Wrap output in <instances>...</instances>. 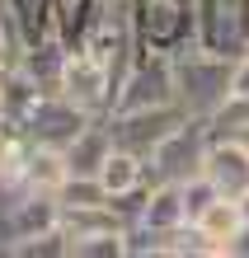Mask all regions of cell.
<instances>
[{
  "label": "cell",
  "instance_id": "obj_15",
  "mask_svg": "<svg viewBox=\"0 0 249 258\" xmlns=\"http://www.w3.org/2000/svg\"><path fill=\"white\" fill-rule=\"evenodd\" d=\"M57 202H61V207H99V202H108V188L99 183V178L66 174V183L57 188Z\"/></svg>",
  "mask_w": 249,
  "mask_h": 258
},
{
  "label": "cell",
  "instance_id": "obj_3",
  "mask_svg": "<svg viewBox=\"0 0 249 258\" xmlns=\"http://www.w3.org/2000/svg\"><path fill=\"white\" fill-rule=\"evenodd\" d=\"M207 141H212L207 117H193V113H188V117H183V122L146 155V183H183V178L202 174Z\"/></svg>",
  "mask_w": 249,
  "mask_h": 258
},
{
  "label": "cell",
  "instance_id": "obj_13",
  "mask_svg": "<svg viewBox=\"0 0 249 258\" xmlns=\"http://www.w3.org/2000/svg\"><path fill=\"white\" fill-rule=\"evenodd\" d=\"M99 183L108 188V197L141 188L146 183V160L132 155V150H122V146H113V150H108V160H104V169H99Z\"/></svg>",
  "mask_w": 249,
  "mask_h": 258
},
{
  "label": "cell",
  "instance_id": "obj_6",
  "mask_svg": "<svg viewBox=\"0 0 249 258\" xmlns=\"http://www.w3.org/2000/svg\"><path fill=\"white\" fill-rule=\"evenodd\" d=\"M57 89L66 94L71 103H80V108L89 117H108V108H113V71H108V61H99L89 47H75L61 56V75H57Z\"/></svg>",
  "mask_w": 249,
  "mask_h": 258
},
{
  "label": "cell",
  "instance_id": "obj_11",
  "mask_svg": "<svg viewBox=\"0 0 249 258\" xmlns=\"http://www.w3.org/2000/svg\"><path fill=\"white\" fill-rule=\"evenodd\" d=\"M118 230H127V221L108 202H99V207H61V235H66V244H80V239H94V235H118Z\"/></svg>",
  "mask_w": 249,
  "mask_h": 258
},
{
  "label": "cell",
  "instance_id": "obj_10",
  "mask_svg": "<svg viewBox=\"0 0 249 258\" xmlns=\"http://www.w3.org/2000/svg\"><path fill=\"white\" fill-rule=\"evenodd\" d=\"M193 230L212 244V253H216V258H226V253H230V244H235V235L244 230V211H240L235 197H216V202H212V207L193 221Z\"/></svg>",
  "mask_w": 249,
  "mask_h": 258
},
{
  "label": "cell",
  "instance_id": "obj_17",
  "mask_svg": "<svg viewBox=\"0 0 249 258\" xmlns=\"http://www.w3.org/2000/svg\"><path fill=\"white\" fill-rule=\"evenodd\" d=\"M10 258H71V244L61 235V225H57V230H42L33 239H24V244H14Z\"/></svg>",
  "mask_w": 249,
  "mask_h": 258
},
{
  "label": "cell",
  "instance_id": "obj_8",
  "mask_svg": "<svg viewBox=\"0 0 249 258\" xmlns=\"http://www.w3.org/2000/svg\"><path fill=\"white\" fill-rule=\"evenodd\" d=\"M202 174L216 183L221 197H244L249 192V141H240V136H212Z\"/></svg>",
  "mask_w": 249,
  "mask_h": 258
},
{
  "label": "cell",
  "instance_id": "obj_16",
  "mask_svg": "<svg viewBox=\"0 0 249 258\" xmlns=\"http://www.w3.org/2000/svg\"><path fill=\"white\" fill-rule=\"evenodd\" d=\"M179 197H183V216H188V225H193L221 192H216V183H212L207 174H193V178H183V183H179Z\"/></svg>",
  "mask_w": 249,
  "mask_h": 258
},
{
  "label": "cell",
  "instance_id": "obj_20",
  "mask_svg": "<svg viewBox=\"0 0 249 258\" xmlns=\"http://www.w3.org/2000/svg\"><path fill=\"white\" fill-rule=\"evenodd\" d=\"M235 202H240V211H244V221H249V192H244V197H235Z\"/></svg>",
  "mask_w": 249,
  "mask_h": 258
},
{
  "label": "cell",
  "instance_id": "obj_12",
  "mask_svg": "<svg viewBox=\"0 0 249 258\" xmlns=\"http://www.w3.org/2000/svg\"><path fill=\"white\" fill-rule=\"evenodd\" d=\"M132 225H146V230H179V225H188V216H183V197H179V183H151L146 192V207L141 216H136Z\"/></svg>",
  "mask_w": 249,
  "mask_h": 258
},
{
  "label": "cell",
  "instance_id": "obj_1",
  "mask_svg": "<svg viewBox=\"0 0 249 258\" xmlns=\"http://www.w3.org/2000/svg\"><path fill=\"white\" fill-rule=\"evenodd\" d=\"M230 75H235V56L193 42V47L174 52V99L183 103V113L207 117L230 94Z\"/></svg>",
  "mask_w": 249,
  "mask_h": 258
},
{
  "label": "cell",
  "instance_id": "obj_14",
  "mask_svg": "<svg viewBox=\"0 0 249 258\" xmlns=\"http://www.w3.org/2000/svg\"><path fill=\"white\" fill-rule=\"evenodd\" d=\"M207 127H212V136H244L249 132V94H226L207 113Z\"/></svg>",
  "mask_w": 249,
  "mask_h": 258
},
{
  "label": "cell",
  "instance_id": "obj_19",
  "mask_svg": "<svg viewBox=\"0 0 249 258\" xmlns=\"http://www.w3.org/2000/svg\"><path fill=\"white\" fill-rule=\"evenodd\" d=\"M230 94H249V52L235 56V75H230Z\"/></svg>",
  "mask_w": 249,
  "mask_h": 258
},
{
  "label": "cell",
  "instance_id": "obj_2",
  "mask_svg": "<svg viewBox=\"0 0 249 258\" xmlns=\"http://www.w3.org/2000/svg\"><path fill=\"white\" fill-rule=\"evenodd\" d=\"M136 47L174 56L197 42V0H132Z\"/></svg>",
  "mask_w": 249,
  "mask_h": 258
},
{
  "label": "cell",
  "instance_id": "obj_9",
  "mask_svg": "<svg viewBox=\"0 0 249 258\" xmlns=\"http://www.w3.org/2000/svg\"><path fill=\"white\" fill-rule=\"evenodd\" d=\"M108 150H113V136H108V122L104 117H94L75 141L61 150V160H66V174H80V178H99Z\"/></svg>",
  "mask_w": 249,
  "mask_h": 258
},
{
  "label": "cell",
  "instance_id": "obj_4",
  "mask_svg": "<svg viewBox=\"0 0 249 258\" xmlns=\"http://www.w3.org/2000/svg\"><path fill=\"white\" fill-rule=\"evenodd\" d=\"M94 117H89L80 103H71L61 89H42V94L28 103V108L19 113V122H14V132L24 136V141L33 146H52V150H66L75 136H80Z\"/></svg>",
  "mask_w": 249,
  "mask_h": 258
},
{
  "label": "cell",
  "instance_id": "obj_22",
  "mask_svg": "<svg viewBox=\"0 0 249 258\" xmlns=\"http://www.w3.org/2000/svg\"><path fill=\"white\" fill-rule=\"evenodd\" d=\"M240 141H249V132H244V136H240Z\"/></svg>",
  "mask_w": 249,
  "mask_h": 258
},
{
  "label": "cell",
  "instance_id": "obj_18",
  "mask_svg": "<svg viewBox=\"0 0 249 258\" xmlns=\"http://www.w3.org/2000/svg\"><path fill=\"white\" fill-rule=\"evenodd\" d=\"M71 258H122V230L118 235H94L71 244Z\"/></svg>",
  "mask_w": 249,
  "mask_h": 258
},
{
  "label": "cell",
  "instance_id": "obj_7",
  "mask_svg": "<svg viewBox=\"0 0 249 258\" xmlns=\"http://www.w3.org/2000/svg\"><path fill=\"white\" fill-rule=\"evenodd\" d=\"M183 103H155V108H122V113H108V136H113V146L132 150V155H151L155 146L165 141L169 132L183 122Z\"/></svg>",
  "mask_w": 249,
  "mask_h": 258
},
{
  "label": "cell",
  "instance_id": "obj_5",
  "mask_svg": "<svg viewBox=\"0 0 249 258\" xmlns=\"http://www.w3.org/2000/svg\"><path fill=\"white\" fill-rule=\"evenodd\" d=\"M155 103H179L174 99V56L165 52H141L136 47L132 66L122 71V80L113 89V108L108 113H122V108H155Z\"/></svg>",
  "mask_w": 249,
  "mask_h": 258
},
{
  "label": "cell",
  "instance_id": "obj_21",
  "mask_svg": "<svg viewBox=\"0 0 249 258\" xmlns=\"http://www.w3.org/2000/svg\"><path fill=\"white\" fill-rule=\"evenodd\" d=\"M244 42H249V0H244Z\"/></svg>",
  "mask_w": 249,
  "mask_h": 258
}]
</instances>
